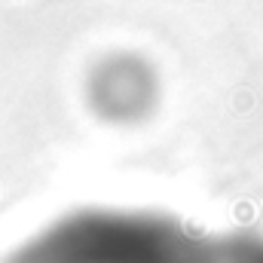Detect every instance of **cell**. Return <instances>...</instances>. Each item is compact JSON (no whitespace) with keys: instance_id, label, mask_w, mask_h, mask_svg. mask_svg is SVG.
<instances>
[{"instance_id":"obj_1","label":"cell","mask_w":263,"mask_h":263,"mask_svg":"<svg viewBox=\"0 0 263 263\" xmlns=\"http://www.w3.org/2000/svg\"><path fill=\"white\" fill-rule=\"evenodd\" d=\"M86 101L95 117L132 126L153 110L156 101V77L153 67L135 52H110L89 70Z\"/></svg>"}]
</instances>
